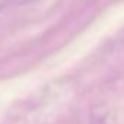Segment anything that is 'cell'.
Instances as JSON below:
<instances>
[{
  "label": "cell",
  "mask_w": 124,
  "mask_h": 124,
  "mask_svg": "<svg viewBox=\"0 0 124 124\" xmlns=\"http://www.w3.org/2000/svg\"><path fill=\"white\" fill-rule=\"evenodd\" d=\"M92 124H105V123H104L102 120H95V121H93Z\"/></svg>",
  "instance_id": "1"
},
{
  "label": "cell",
  "mask_w": 124,
  "mask_h": 124,
  "mask_svg": "<svg viewBox=\"0 0 124 124\" xmlns=\"http://www.w3.org/2000/svg\"><path fill=\"white\" fill-rule=\"evenodd\" d=\"M28 2H34V0H28Z\"/></svg>",
  "instance_id": "2"
}]
</instances>
